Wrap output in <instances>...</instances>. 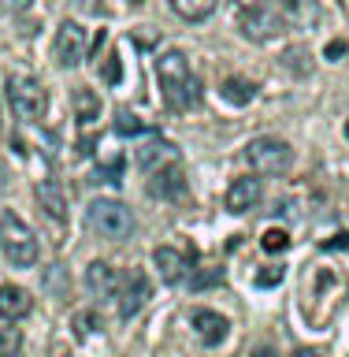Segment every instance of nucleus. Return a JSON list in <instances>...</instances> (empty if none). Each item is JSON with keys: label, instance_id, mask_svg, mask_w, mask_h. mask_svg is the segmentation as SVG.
Returning a JSON list of instances; mask_svg holds the SVG:
<instances>
[{"label": "nucleus", "instance_id": "obj_12", "mask_svg": "<svg viewBox=\"0 0 349 357\" xmlns=\"http://www.w3.org/2000/svg\"><path fill=\"white\" fill-rule=\"evenodd\" d=\"M33 194H38V205H41L45 216L67 220V197H63V190H60V183H56V178H38Z\"/></svg>", "mask_w": 349, "mask_h": 357}, {"label": "nucleus", "instance_id": "obj_13", "mask_svg": "<svg viewBox=\"0 0 349 357\" xmlns=\"http://www.w3.org/2000/svg\"><path fill=\"white\" fill-rule=\"evenodd\" d=\"M194 328H197V335H201L208 346H219L223 339H227V331H231V320L223 317V312L197 309V312H194Z\"/></svg>", "mask_w": 349, "mask_h": 357}, {"label": "nucleus", "instance_id": "obj_20", "mask_svg": "<svg viewBox=\"0 0 349 357\" xmlns=\"http://www.w3.org/2000/svg\"><path fill=\"white\" fill-rule=\"evenodd\" d=\"M22 346V335L15 328H0V357H15Z\"/></svg>", "mask_w": 349, "mask_h": 357}, {"label": "nucleus", "instance_id": "obj_4", "mask_svg": "<svg viewBox=\"0 0 349 357\" xmlns=\"http://www.w3.org/2000/svg\"><path fill=\"white\" fill-rule=\"evenodd\" d=\"M86 216H89V227H93L100 238H111V242L127 238V234L134 231V212L123 205V201H116V197L89 201Z\"/></svg>", "mask_w": 349, "mask_h": 357}, {"label": "nucleus", "instance_id": "obj_6", "mask_svg": "<svg viewBox=\"0 0 349 357\" xmlns=\"http://www.w3.org/2000/svg\"><path fill=\"white\" fill-rule=\"evenodd\" d=\"M86 52H89V30L75 19L60 22V26H56V41H52L56 63L60 67H78L86 60Z\"/></svg>", "mask_w": 349, "mask_h": 357}, {"label": "nucleus", "instance_id": "obj_21", "mask_svg": "<svg viewBox=\"0 0 349 357\" xmlns=\"http://www.w3.org/2000/svg\"><path fill=\"white\" fill-rule=\"evenodd\" d=\"M71 324H75V339H89L97 331V312H78Z\"/></svg>", "mask_w": 349, "mask_h": 357}, {"label": "nucleus", "instance_id": "obj_8", "mask_svg": "<svg viewBox=\"0 0 349 357\" xmlns=\"http://www.w3.org/2000/svg\"><path fill=\"white\" fill-rule=\"evenodd\" d=\"M261 197H264V183L256 175H242V178H234L231 190H227V208L231 212H253L256 205H261Z\"/></svg>", "mask_w": 349, "mask_h": 357}, {"label": "nucleus", "instance_id": "obj_30", "mask_svg": "<svg viewBox=\"0 0 349 357\" xmlns=\"http://www.w3.org/2000/svg\"><path fill=\"white\" fill-rule=\"evenodd\" d=\"M130 4H138V0H130Z\"/></svg>", "mask_w": 349, "mask_h": 357}, {"label": "nucleus", "instance_id": "obj_16", "mask_svg": "<svg viewBox=\"0 0 349 357\" xmlns=\"http://www.w3.org/2000/svg\"><path fill=\"white\" fill-rule=\"evenodd\" d=\"M30 309H33V301L22 287H11V283L0 287V317L4 320H22Z\"/></svg>", "mask_w": 349, "mask_h": 357}, {"label": "nucleus", "instance_id": "obj_22", "mask_svg": "<svg viewBox=\"0 0 349 357\" xmlns=\"http://www.w3.org/2000/svg\"><path fill=\"white\" fill-rule=\"evenodd\" d=\"M261 242H264V250H267V253H283L286 245H290V234L275 227V231H267V234H264Z\"/></svg>", "mask_w": 349, "mask_h": 357}, {"label": "nucleus", "instance_id": "obj_27", "mask_svg": "<svg viewBox=\"0 0 349 357\" xmlns=\"http://www.w3.org/2000/svg\"><path fill=\"white\" fill-rule=\"evenodd\" d=\"M294 357H323L316 346H301V350H294Z\"/></svg>", "mask_w": 349, "mask_h": 357}, {"label": "nucleus", "instance_id": "obj_17", "mask_svg": "<svg viewBox=\"0 0 349 357\" xmlns=\"http://www.w3.org/2000/svg\"><path fill=\"white\" fill-rule=\"evenodd\" d=\"M216 4L219 0H171V11L186 22H201V19H208L212 11H216Z\"/></svg>", "mask_w": 349, "mask_h": 357}, {"label": "nucleus", "instance_id": "obj_23", "mask_svg": "<svg viewBox=\"0 0 349 357\" xmlns=\"http://www.w3.org/2000/svg\"><path fill=\"white\" fill-rule=\"evenodd\" d=\"M116 130L127 134V138H134V134H141V123H138V116H130V112H119V116H116Z\"/></svg>", "mask_w": 349, "mask_h": 357}, {"label": "nucleus", "instance_id": "obj_3", "mask_svg": "<svg viewBox=\"0 0 349 357\" xmlns=\"http://www.w3.org/2000/svg\"><path fill=\"white\" fill-rule=\"evenodd\" d=\"M8 105L19 119L38 123L49 112V89H45L33 75H11L8 78Z\"/></svg>", "mask_w": 349, "mask_h": 357}, {"label": "nucleus", "instance_id": "obj_11", "mask_svg": "<svg viewBox=\"0 0 349 357\" xmlns=\"http://www.w3.org/2000/svg\"><path fill=\"white\" fill-rule=\"evenodd\" d=\"M156 261V272H160L164 283H183V279H189V257L186 250H175V245H160V250L153 253Z\"/></svg>", "mask_w": 349, "mask_h": 357}, {"label": "nucleus", "instance_id": "obj_15", "mask_svg": "<svg viewBox=\"0 0 349 357\" xmlns=\"http://www.w3.org/2000/svg\"><path fill=\"white\" fill-rule=\"evenodd\" d=\"M149 190L156 197H167V201H175V197H183L186 194V183H183V172L171 164V167H160V172H153L149 178Z\"/></svg>", "mask_w": 349, "mask_h": 357}, {"label": "nucleus", "instance_id": "obj_26", "mask_svg": "<svg viewBox=\"0 0 349 357\" xmlns=\"http://www.w3.org/2000/svg\"><path fill=\"white\" fill-rule=\"evenodd\" d=\"M327 250H349V234H339L334 242H327Z\"/></svg>", "mask_w": 349, "mask_h": 357}, {"label": "nucleus", "instance_id": "obj_10", "mask_svg": "<svg viewBox=\"0 0 349 357\" xmlns=\"http://www.w3.org/2000/svg\"><path fill=\"white\" fill-rule=\"evenodd\" d=\"M242 30H245L249 41H272V38H279V33L286 30V22L279 15H272L267 8H253V11L242 15Z\"/></svg>", "mask_w": 349, "mask_h": 357}, {"label": "nucleus", "instance_id": "obj_28", "mask_svg": "<svg viewBox=\"0 0 349 357\" xmlns=\"http://www.w3.org/2000/svg\"><path fill=\"white\" fill-rule=\"evenodd\" d=\"M253 357H272V350H256Z\"/></svg>", "mask_w": 349, "mask_h": 357}, {"label": "nucleus", "instance_id": "obj_25", "mask_svg": "<svg viewBox=\"0 0 349 357\" xmlns=\"http://www.w3.org/2000/svg\"><path fill=\"white\" fill-rule=\"evenodd\" d=\"M275 0H238V8L242 11H253V8H272Z\"/></svg>", "mask_w": 349, "mask_h": 357}, {"label": "nucleus", "instance_id": "obj_9", "mask_svg": "<svg viewBox=\"0 0 349 357\" xmlns=\"http://www.w3.org/2000/svg\"><path fill=\"white\" fill-rule=\"evenodd\" d=\"M149 298H153V283L145 279V272H130L127 279H123V290H119V312L130 320L134 312L145 309Z\"/></svg>", "mask_w": 349, "mask_h": 357}, {"label": "nucleus", "instance_id": "obj_1", "mask_svg": "<svg viewBox=\"0 0 349 357\" xmlns=\"http://www.w3.org/2000/svg\"><path fill=\"white\" fill-rule=\"evenodd\" d=\"M156 75H160L164 100L171 108H194L201 100V82L194 78L183 52H164L160 60H156Z\"/></svg>", "mask_w": 349, "mask_h": 357}, {"label": "nucleus", "instance_id": "obj_18", "mask_svg": "<svg viewBox=\"0 0 349 357\" xmlns=\"http://www.w3.org/2000/svg\"><path fill=\"white\" fill-rule=\"evenodd\" d=\"M75 116H78L82 127L100 116V97L93 93V89H78V93H75Z\"/></svg>", "mask_w": 349, "mask_h": 357}, {"label": "nucleus", "instance_id": "obj_24", "mask_svg": "<svg viewBox=\"0 0 349 357\" xmlns=\"http://www.w3.org/2000/svg\"><path fill=\"white\" fill-rule=\"evenodd\" d=\"M279 279H283V272H261V275H256V283H261V287H275Z\"/></svg>", "mask_w": 349, "mask_h": 357}, {"label": "nucleus", "instance_id": "obj_29", "mask_svg": "<svg viewBox=\"0 0 349 357\" xmlns=\"http://www.w3.org/2000/svg\"><path fill=\"white\" fill-rule=\"evenodd\" d=\"M346 138H349V123H346Z\"/></svg>", "mask_w": 349, "mask_h": 357}, {"label": "nucleus", "instance_id": "obj_2", "mask_svg": "<svg viewBox=\"0 0 349 357\" xmlns=\"http://www.w3.org/2000/svg\"><path fill=\"white\" fill-rule=\"evenodd\" d=\"M0 250L15 268L38 264V234L26 227V220H19L11 208L0 212Z\"/></svg>", "mask_w": 349, "mask_h": 357}, {"label": "nucleus", "instance_id": "obj_5", "mask_svg": "<svg viewBox=\"0 0 349 357\" xmlns=\"http://www.w3.org/2000/svg\"><path fill=\"white\" fill-rule=\"evenodd\" d=\"M245 160L253 164V172L264 175H283L290 164H294V149L283 138H256L245 145Z\"/></svg>", "mask_w": 349, "mask_h": 357}, {"label": "nucleus", "instance_id": "obj_7", "mask_svg": "<svg viewBox=\"0 0 349 357\" xmlns=\"http://www.w3.org/2000/svg\"><path fill=\"white\" fill-rule=\"evenodd\" d=\"M86 287H89V294H93L97 301H119L123 275L108 261H93L86 268Z\"/></svg>", "mask_w": 349, "mask_h": 357}, {"label": "nucleus", "instance_id": "obj_19", "mask_svg": "<svg viewBox=\"0 0 349 357\" xmlns=\"http://www.w3.org/2000/svg\"><path fill=\"white\" fill-rule=\"evenodd\" d=\"M223 97H227L231 105H249L256 97V89L245 82V78H227V82H223Z\"/></svg>", "mask_w": 349, "mask_h": 357}, {"label": "nucleus", "instance_id": "obj_14", "mask_svg": "<svg viewBox=\"0 0 349 357\" xmlns=\"http://www.w3.org/2000/svg\"><path fill=\"white\" fill-rule=\"evenodd\" d=\"M138 164L153 175V172H160V167L178 164V149H175L171 142H160V138H156V142L145 145V149H138Z\"/></svg>", "mask_w": 349, "mask_h": 357}]
</instances>
